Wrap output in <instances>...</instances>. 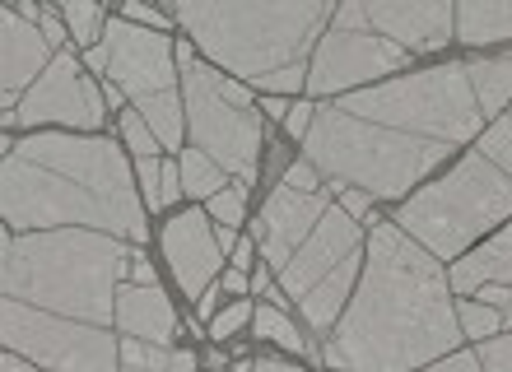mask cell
<instances>
[{"label": "cell", "mask_w": 512, "mask_h": 372, "mask_svg": "<svg viewBox=\"0 0 512 372\" xmlns=\"http://www.w3.org/2000/svg\"><path fill=\"white\" fill-rule=\"evenodd\" d=\"M131 247L112 233L52 228L0 238V331L5 349L47 372H122L117 279Z\"/></svg>", "instance_id": "1"}, {"label": "cell", "mask_w": 512, "mask_h": 372, "mask_svg": "<svg viewBox=\"0 0 512 372\" xmlns=\"http://www.w3.org/2000/svg\"><path fill=\"white\" fill-rule=\"evenodd\" d=\"M480 126L485 112L466 61H447L317 107L303 140V163L331 177V191L354 186L368 200H396L457 145L480 135Z\"/></svg>", "instance_id": "2"}, {"label": "cell", "mask_w": 512, "mask_h": 372, "mask_svg": "<svg viewBox=\"0 0 512 372\" xmlns=\"http://www.w3.org/2000/svg\"><path fill=\"white\" fill-rule=\"evenodd\" d=\"M447 275L396 219L368 228V261L354 303L326 340L322 359L340 372H415L433 368L461 345Z\"/></svg>", "instance_id": "3"}, {"label": "cell", "mask_w": 512, "mask_h": 372, "mask_svg": "<svg viewBox=\"0 0 512 372\" xmlns=\"http://www.w3.org/2000/svg\"><path fill=\"white\" fill-rule=\"evenodd\" d=\"M0 210L10 228H89L145 242V200L108 135H28L0 163Z\"/></svg>", "instance_id": "4"}, {"label": "cell", "mask_w": 512, "mask_h": 372, "mask_svg": "<svg viewBox=\"0 0 512 372\" xmlns=\"http://www.w3.org/2000/svg\"><path fill=\"white\" fill-rule=\"evenodd\" d=\"M322 0H280V5H210V0H182L173 19L187 28L205 61L233 70L266 89L270 98L308 89V47L317 28L331 19Z\"/></svg>", "instance_id": "5"}, {"label": "cell", "mask_w": 512, "mask_h": 372, "mask_svg": "<svg viewBox=\"0 0 512 372\" xmlns=\"http://www.w3.org/2000/svg\"><path fill=\"white\" fill-rule=\"evenodd\" d=\"M512 219V177L485 154L461 159L443 182L405 200L396 228L433 256H461L480 233Z\"/></svg>", "instance_id": "6"}, {"label": "cell", "mask_w": 512, "mask_h": 372, "mask_svg": "<svg viewBox=\"0 0 512 372\" xmlns=\"http://www.w3.org/2000/svg\"><path fill=\"white\" fill-rule=\"evenodd\" d=\"M364 228L340 205L326 210V219L312 228V238L294 252V261L280 270V289L289 293L317 335H331L345 317V303L354 293V275L364 266Z\"/></svg>", "instance_id": "7"}, {"label": "cell", "mask_w": 512, "mask_h": 372, "mask_svg": "<svg viewBox=\"0 0 512 372\" xmlns=\"http://www.w3.org/2000/svg\"><path fill=\"white\" fill-rule=\"evenodd\" d=\"M177 70H182V103H187L191 145L210 154L224 173L252 186L256 154H261V117L256 107H233L219 93V70L196 56V42H177Z\"/></svg>", "instance_id": "8"}, {"label": "cell", "mask_w": 512, "mask_h": 372, "mask_svg": "<svg viewBox=\"0 0 512 372\" xmlns=\"http://www.w3.org/2000/svg\"><path fill=\"white\" fill-rule=\"evenodd\" d=\"M410 61L405 47H396L391 38H382L378 28L368 24L364 0L354 5H340L331 14V28H326L322 47L312 56L308 70V93L312 98H331V93H345L354 84H368L378 75H391Z\"/></svg>", "instance_id": "9"}, {"label": "cell", "mask_w": 512, "mask_h": 372, "mask_svg": "<svg viewBox=\"0 0 512 372\" xmlns=\"http://www.w3.org/2000/svg\"><path fill=\"white\" fill-rule=\"evenodd\" d=\"M103 107H108V98H103V89L80 70V61L70 52H56V61L42 70V80L33 84V93L19 103V112L5 117V126H14V121H19V126H47V121H56V126L94 135L98 126H103Z\"/></svg>", "instance_id": "10"}, {"label": "cell", "mask_w": 512, "mask_h": 372, "mask_svg": "<svg viewBox=\"0 0 512 372\" xmlns=\"http://www.w3.org/2000/svg\"><path fill=\"white\" fill-rule=\"evenodd\" d=\"M112 52L108 80L131 98L135 107L159 98V93H173V70H177V47H168L163 33L140 24H126V19H108V33H103Z\"/></svg>", "instance_id": "11"}, {"label": "cell", "mask_w": 512, "mask_h": 372, "mask_svg": "<svg viewBox=\"0 0 512 372\" xmlns=\"http://www.w3.org/2000/svg\"><path fill=\"white\" fill-rule=\"evenodd\" d=\"M326 210H331L326 191L322 196H303L294 186H275L270 191V200L261 205V219H256V242H261V252H266L275 275L294 261V252L312 238V228L326 219Z\"/></svg>", "instance_id": "12"}, {"label": "cell", "mask_w": 512, "mask_h": 372, "mask_svg": "<svg viewBox=\"0 0 512 372\" xmlns=\"http://www.w3.org/2000/svg\"><path fill=\"white\" fill-rule=\"evenodd\" d=\"M364 14L405 52H438L457 38V5L447 0H364Z\"/></svg>", "instance_id": "13"}, {"label": "cell", "mask_w": 512, "mask_h": 372, "mask_svg": "<svg viewBox=\"0 0 512 372\" xmlns=\"http://www.w3.org/2000/svg\"><path fill=\"white\" fill-rule=\"evenodd\" d=\"M163 256H168V266H173L182 293L201 303L205 289H210V279L219 275L224 247H219L215 228H205V214L187 210V214H177L173 224L163 228Z\"/></svg>", "instance_id": "14"}, {"label": "cell", "mask_w": 512, "mask_h": 372, "mask_svg": "<svg viewBox=\"0 0 512 372\" xmlns=\"http://www.w3.org/2000/svg\"><path fill=\"white\" fill-rule=\"evenodd\" d=\"M52 42L42 38L38 24L19 19V10L0 14V93H5V117H14V98L33 80H42V70L52 66ZM0 117V121H5Z\"/></svg>", "instance_id": "15"}, {"label": "cell", "mask_w": 512, "mask_h": 372, "mask_svg": "<svg viewBox=\"0 0 512 372\" xmlns=\"http://www.w3.org/2000/svg\"><path fill=\"white\" fill-rule=\"evenodd\" d=\"M117 326H122L131 340L168 349V340L177 335V312L159 284H126V289L117 293Z\"/></svg>", "instance_id": "16"}, {"label": "cell", "mask_w": 512, "mask_h": 372, "mask_svg": "<svg viewBox=\"0 0 512 372\" xmlns=\"http://www.w3.org/2000/svg\"><path fill=\"white\" fill-rule=\"evenodd\" d=\"M447 284H452L457 293H485L489 284L512 289V224L503 228L499 238L480 242L466 261H457L452 275H447Z\"/></svg>", "instance_id": "17"}, {"label": "cell", "mask_w": 512, "mask_h": 372, "mask_svg": "<svg viewBox=\"0 0 512 372\" xmlns=\"http://www.w3.org/2000/svg\"><path fill=\"white\" fill-rule=\"evenodd\" d=\"M457 38L471 47H489V42L512 38V0H466L457 5Z\"/></svg>", "instance_id": "18"}, {"label": "cell", "mask_w": 512, "mask_h": 372, "mask_svg": "<svg viewBox=\"0 0 512 372\" xmlns=\"http://www.w3.org/2000/svg\"><path fill=\"white\" fill-rule=\"evenodd\" d=\"M466 75H471V89L480 98V112L499 117L503 107L512 103V56H485V61H466Z\"/></svg>", "instance_id": "19"}, {"label": "cell", "mask_w": 512, "mask_h": 372, "mask_svg": "<svg viewBox=\"0 0 512 372\" xmlns=\"http://www.w3.org/2000/svg\"><path fill=\"white\" fill-rule=\"evenodd\" d=\"M182 191L210 205L219 191H229V186H224V168H219L210 154H201V149H187V154H182Z\"/></svg>", "instance_id": "20"}, {"label": "cell", "mask_w": 512, "mask_h": 372, "mask_svg": "<svg viewBox=\"0 0 512 372\" xmlns=\"http://www.w3.org/2000/svg\"><path fill=\"white\" fill-rule=\"evenodd\" d=\"M256 335L261 340H275V345H284V349H294V354H308V359H317V345H308L303 335H298V326L289 317L280 312V303H261L256 307Z\"/></svg>", "instance_id": "21"}, {"label": "cell", "mask_w": 512, "mask_h": 372, "mask_svg": "<svg viewBox=\"0 0 512 372\" xmlns=\"http://www.w3.org/2000/svg\"><path fill=\"white\" fill-rule=\"evenodd\" d=\"M61 19H66L70 38L80 42L84 52H89V47H98V42H103V33H108V19H103V10H98V5H84V0H70V5H61Z\"/></svg>", "instance_id": "22"}, {"label": "cell", "mask_w": 512, "mask_h": 372, "mask_svg": "<svg viewBox=\"0 0 512 372\" xmlns=\"http://www.w3.org/2000/svg\"><path fill=\"white\" fill-rule=\"evenodd\" d=\"M173 368V354L159 345H145V340H122V372H168Z\"/></svg>", "instance_id": "23"}, {"label": "cell", "mask_w": 512, "mask_h": 372, "mask_svg": "<svg viewBox=\"0 0 512 372\" xmlns=\"http://www.w3.org/2000/svg\"><path fill=\"white\" fill-rule=\"evenodd\" d=\"M475 154H485L489 163H499L503 173L512 177V112L508 117H499L485 135H480V149H475Z\"/></svg>", "instance_id": "24"}, {"label": "cell", "mask_w": 512, "mask_h": 372, "mask_svg": "<svg viewBox=\"0 0 512 372\" xmlns=\"http://www.w3.org/2000/svg\"><path fill=\"white\" fill-rule=\"evenodd\" d=\"M457 321H461V331L475 335V340H494V335L503 331V312L499 307H485V303H461Z\"/></svg>", "instance_id": "25"}, {"label": "cell", "mask_w": 512, "mask_h": 372, "mask_svg": "<svg viewBox=\"0 0 512 372\" xmlns=\"http://www.w3.org/2000/svg\"><path fill=\"white\" fill-rule=\"evenodd\" d=\"M122 135H126V145L135 149V159H154V149H163L159 135L149 131L140 112H126V117H122Z\"/></svg>", "instance_id": "26"}, {"label": "cell", "mask_w": 512, "mask_h": 372, "mask_svg": "<svg viewBox=\"0 0 512 372\" xmlns=\"http://www.w3.org/2000/svg\"><path fill=\"white\" fill-rule=\"evenodd\" d=\"M243 205H247V186H229V191H219L215 200H210V214H215L224 228H238L243 224Z\"/></svg>", "instance_id": "27"}, {"label": "cell", "mask_w": 512, "mask_h": 372, "mask_svg": "<svg viewBox=\"0 0 512 372\" xmlns=\"http://www.w3.org/2000/svg\"><path fill=\"white\" fill-rule=\"evenodd\" d=\"M135 177L145 186V210H163V163L159 159H135Z\"/></svg>", "instance_id": "28"}, {"label": "cell", "mask_w": 512, "mask_h": 372, "mask_svg": "<svg viewBox=\"0 0 512 372\" xmlns=\"http://www.w3.org/2000/svg\"><path fill=\"white\" fill-rule=\"evenodd\" d=\"M247 321H256V312L247 307V298H243V303H233V307H224V312H219L215 326H210V335H215V340H229V335L243 331Z\"/></svg>", "instance_id": "29"}, {"label": "cell", "mask_w": 512, "mask_h": 372, "mask_svg": "<svg viewBox=\"0 0 512 372\" xmlns=\"http://www.w3.org/2000/svg\"><path fill=\"white\" fill-rule=\"evenodd\" d=\"M480 363H485L489 372H512V335H494V340H485Z\"/></svg>", "instance_id": "30"}, {"label": "cell", "mask_w": 512, "mask_h": 372, "mask_svg": "<svg viewBox=\"0 0 512 372\" xmlns=\"http://www.w3.org/2000/svg\"><path fill=\"white\" fill-rule=\"evenodd\" d=\"M284 186H294V191H303V196H322L326 186L317 182V168L312 163H294L289 173H284Z\"/></svg>", "instance_id": "31"}, {"label": "cell", "mask_w": 512, "mask_h": 372, "mask_svg": "<svg viewBox=\"0 0 512 372\" xmlns=\"http://www.w3.org/2000/svg\"><path fill=\"white\" fill-rule=\"evenodd\" d=\"M122 19H126V24H140V28H154V33H159V28L168 24V10H149V5H126Z\"/></svg>", "instance_id": "32"}, {"label": "cell", "mask_w": 512, "mask_h": 372, "mask_svg": "<svg viewBox=\"0 0 512 372\" xmlns=\"http://www.w3.org/2000/svg\"><path fill=\"white\" fill-rule=\"evenodd\" d=\"M312 117H317V107H312V103H294V112L284 117V126H289V135H294V140H308Z\"/></svg>", "instance_id": "33"}, {"label": "cell", "mask_w": 512, "mask_h": 372, "mask_svg": "<svg viewBox=\"0 0 512 372\" xmlns=\"http://www.w3.org/2000/svg\"><path fill=\"white\" fill-rule=\"evenodd\" d=\"M38 28H42V38L52 42V52L70 38V28H66V19H61V10H42V24Z\"/></svg>", "instance_id": "34"}, {"label": "cell", "mask_w": 512, "mask_h": 372, "mask_svg": "<svg viewBox=\"0 0 512 372\" xmlns=\"http://www.w3.org/2000/svg\"><path fill=\"white\" fill-rule=\"evenodd\" d=\"M336 196H340V210H345V214L368 219V205H373V200H368L364 191H354V186H336Z\"/></svg>", "instance_id": "35"}, {"label": "cell", "mask_w": 512, "mask_h": 372, "mask_svg": "<svg viewBox=\"0 0 512 372\" xmlns=\"http://www.w3.org/2000/svg\"><path fill=\"white\" fill-rule=\"evenodd\" d=\"M429 372H489L485 363H480V354H452V359L433 363Z\"/></svg>", "instance_id": "36"}, {"label": "cell", "mask_w": 512, "mask_h": 372, "mask_svg": "<svg viewBox=\"0 0 512 372\" xmlns=\"http://www.w3.org/2000/svg\"><path fill=\"white\" fill-rule=\"evenodd\" d=\"M182 196V163H163V210Z\"/></svg>", "instance_id": "37"}, {"label": "cell", "mask_w": 512, "mask_h": 372, "mask_svg": "<svg viewBox=\"0 0 512 372\" xmlns=\"http://www.w3.org/2000/svg\"><path fill=\"white\" fill-rule=\"evenodd\" d=\"M219 93H224L233 107H256L252 103V89H247V84H238V80H229V75H219Z\"/></svg>", "instance_id": "38"}, {"label": "cell", "mask_w": 512, "mask_h": 372, "mask_svg": "<svg viewBox=\"0 0 512 372\" xmlns=\"http://www.w3.org/2000/svg\"><path fill=\"white\" fill-rule=\"evenodd\" d=\"M485 298H489V307H499L503 312V321L512 326V289H503V284H489L485 289Z\"/></svg>", "instance_id": "39"}, {"label": "cell", "mask_w": 512, "mask_h": 372, "mask_svg": "<svg viewBox=\"0 0 512 372\" xmlns=\"http://www.w3.org/2000/svg\"><path fill=\"white\" fill-rule=\"evenodd\" d=\"M84 66H89V70H103V75H108V66H112L108 42H98V47H89V52H84Z\"/></svg>", "instance_id": "40"}, {"label": "cell", "mask_w": 512, "mask_h": 372, "mask_svg": "<svg viewBox=\"0 0 512 372\" xmlns=\"http://www.w3.org/2000/svg\"><path fill=\"white\" fill-rule=\"evenodd\" d=\"M247 289H252L247 270H229V275H224V293H247Z\"/></svg>", "instance_id": "41"}, {"label": "cell", "mask_w": 512, "mask_h": 372, "mask_svg": "<svg viewBox=\"0 0 512 372\" xmlns=\"http://www.w3.org/2000/svg\"><path fill=\"white\" fill-rule=\"evenodd\" d=\"M252 372H303L298 363H280V359H256Z\"/></svg>", "instance_id": "42"}, {"label": "cell", "mask_w": 512, "mask_h": 372, "mask_svg": "<svg viewBox=\"0 0 512 372\" xmlns=\"http://www.w3.org/2000/svg\"><path fill=\"white\" fill-rule=\"evenodd\" d=\"M219 293H224V284H219V289H215V284L205 289V298L196 303V312H201V317H215V298H219Z\"/></svg>", "instance_id": "43"}, {"label": "cell", "mask_w": 512, "mask_h": 372, "mask_svg": "<svg viewBox=\"0 0 512 372\" xmlns=\"http://www.w3.org/2000/svg\"><path fill=\"white\" fill-rule=\"evenodd\" d=\"M131 275H135V284H154V270H149L145 256H135L131 261Z\"/></svg>", "instance_id": "44"}, {"label": "cell", "mask_w": 512, "mask_h": 372, "mask_svg": "<svg viewBox=\"0 0 512 372\" xmlns=\"http://www.w3.org/2000/svg\"><path fill=\"white\" fill-rule=\"evenodd\" d=\"M0 372H42V368H33L28 359H19V354H5V363H0Z\"/></svg>", "instance_id": "45"}, {"label": "cell", "mask_w": 512, "mask_h": 372, "mask_svg": "<svg viewBox=\"0 0 512 372\" xmlns=\"http://www.w3.org/2000/svg\"><path fill=\"white\" fill-rule=\"evenodd\" d=\"M168 372H196V359H191L187 349H173V368Z\"/></svg>", "instance_id": "46"}, {"label": "cell", "mask_w": 512, "mask_h": 372, "mask_svg": "<svg viewBox=\"0 0 512 372\" xmlns=\"http://www.w3.org/2000/svg\"><path fill=\"white\" fill-rule=\"evenodd\" d=\"M247 261H252V242H238V247H233V270H247Z\"/></svg>", "instance_id": "47"}, {"label": "cell", "mask_w": 512, "mask_h": 372, "mask_svg": "<svg viewBox=\"0 0 512 372\" xmlns=\"http://www.w3.org/2000/svg\"><path fill=\"white\" fill-rule=\"evenodd\" d=\"M215 233H219V247H224V252H229V247H238V228H224V224H219Z\"/></svg>", "instance_id": "48"}, {"label": "cell", "mask_w": 512, "mask_h": 372, "mask_svg": "<svg viewBox=\"0 0 512 372\" xmlns=\"http://www.w3.org/2000/svg\"><path fill=\"white\" fill-rule=\"evenodd\" d=\"M266 112H270V117H289V112H294V107L284 103V98H266Z\"/></svg>", "instance_id": "49"}, {"label": "cell", "mask_w": 512, "mask_h": 372, "mask_svg": "<svg viewBox=\"0 0 512 372\" xmlns=\"http://www.w3.org/2000/svg\"><path fill=\"white\" fill-rule=\"evenodd\" d=\"M103 98H108V107H122L126 103V93L117 89V84H108V89H103Z\"/></svg>", "instance_id": "50"}, {"label": "cell", "mask_w": 512, "mask_h": 372, "mask_svg": "<svg viewBox=\"0 0 512 372\" xmlns=\"http://www.w3.org/2000/svg\"><path fill=\"white\" fill-rule=\"evenodd\" d=\"M252 289H256V293H270V289H275V284H270V275H266V270H261V275H252Z\"/></svg>", "instance_id": "51"}, {"label": "cell", "mask_w": 512, "mask_h": 372, "mask_svg": "<svg viewBox=\"0 0 512 372\" xmlns=\"http://www.w3.org/2000/svg\"><path fill=\"white\" fill-rule=\"evenodd\" d=\"M229 372H243V363H238V368H229Z\"/></svg>", "instance_id": "52"}]
</instances>
